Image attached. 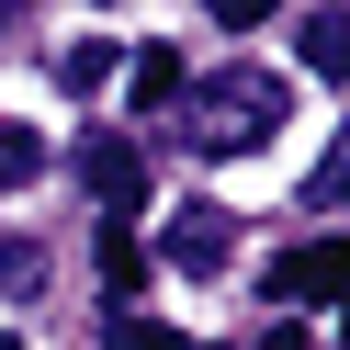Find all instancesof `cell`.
<instances>
[{"label": "cell", "mask_w": 350, "mask_h": 350, "mask_svg": "<svg viewBox=\"0 0 350 350\" xmlns=\"http://www.w3.org/2000/svg\"><path fill=\"white\" fill-rule=\"evenodd\" d=\"M181 113H192V147H204V159H237V147L282 136V79L271 68H215V79L181 91Z\"/></svg>", "instance_id": "cell-1"}, {"label": "cell", "mask_w": 350, "mask_h": 350, "mask_svg": "<svg viewBox=\"0 0 350 350\" xmlns=\"http://www.w3.org/2000/svg\"><path fill=\"white\" fill-rule=\"evenodd\" d=\"M159 260H170V271H192V282L226 271V260H237V215H226V204H181V215H170V237H159Z\"/></svg>", "instance_id": "cell-2"}, {"label": "cell", "mask_w": 350, "mask_h": 350, "mask_svg": "<svg viewBox=\"0 0 350 350\" xmlns=\"http://www.w3.org/2000/svg\"><path fill=\"white\" fill-rule=\"evenodd\" d=\"M79 181H91L102 215H136V204H147V159H136V136H91V147H79Z\"/></svg>", "instance_id": "cell-3"}, {"label": "cell", "mask_w": 350, "mask_h": 350, "mask_svg": "<svg viewBox=\"0 0 350 350\" xmlns=\"http://www.w3.org/2000/svg\"><path fill=\"white\" fill-rule=\"evenodd\" d=\"M271 294H282V305H327V294H350V249H339V237L282 249V260H271Z\"/></svg>", "instance_id": "cell-4"}, {"label": "cell", "mask_w": 350, "mask_h": 350, "mask_svg": "<svg viewBox=\"0 0 350 350\" xmlns=\"http://www.w3.org/2000/svg\"><path fill=\"white\" fill-rule=\"evenodd\" d=\"M294 46H305V68H317V79H350V12H305Z\"/></svg>", "instance_id": "cell-5"}, {"label": "cell", "mask_w": 350, "mask_h": 350, "mask_svg": "<svg viewBox=\"0 0 350 350\" xmlns=\"http://www.w3.org/2000/svg\"><path fill=\"white\" fill-rule=\"evenodd\" d=\"M23 181H46V136L23 113H0V192H23Z\"/></svg>", "instance_id": "cell-6"}, {"label": "cell", "mask_w": 350, "mask_h": 350, "mask_svg": "<svg viewBox=\"0 0 350 350\" xmlns=\"http://www.w3.org/2000/svg\"><path fill=\"white\" fill-rule=\"evenodd\" d=\"M124 91H136V113H159V102H181L192 79H181V57H170V46H147L136 68H124Z\"/></svg>", "instance_id": "cell-7"}, {"label": "cell", "mask_w": 350, "mask_h": 350, "mask_svg": "<svg viewBox=\"0 0 350 350\" xmlns=\"http://www.w3.org/2000/svg\"><path fill=\"white\" fill-rule=\"evenodd\" d=\"M0 294H12V305L46 294V249H34V237H12V249H0Z\"/></svg>", "instance_id": "cell-8"}, {"label": "cell", "mask_w": 350, "mask_h": 350, "mask_svg": "<svg viewBox=\"0 0 350 350\" xmlns=\"http://www.w3.org/2000/svg\"><path fill=\"white\" fill-rule=\"evenodd\" d=\"M136 271H147V249H136V226H102V282H113V294H136Z\"/></svg>", "instance_id": "cell-9"}, {"label": "cell", "mask_w": 350, "mask_h": 350, "mask_svg": "<svg viewBox=\"0 0 350 350\" xmlns=\"http://www.w3.org/2000/svg\"><path fill=\"white\" fill-rule=\"evenodd\" d=\"M57 79H68V91H102V79H113V46H102V34H79V46L57 57Z\"/></svg>", "instance_id": "cell-10"}, {"label": "cell", "mask_w": 350, "mask_h": 350, "mask_svg": "<svg viewBox=\"0 0 350 350\" xmlns=\"http://www.w3.org/2000/svg\"><path fill=\"white\" fill-rule=\"evenodd\" d=\"M102 339H113V350H181L159 317H136V305H113V317H102Z\"/></svg>", "instance_id": "cell-11"}, {"label": "cell", "mask_w": 350, "mask_h": 350, "mask_svg": "<svg viewBox=\"0 0 350 350\" xmlns=\"http://www.w3.org/2000/svg\"><path fill=\"white\" fill-rule=\"evenodd\" d=\"M305 204H317V215H350V136L327 147V170H317V181H305Z\"/></svg>", "instance_id": "cell-12"}, {"label": "cell", "mask_w": 350, "mask_h": 350, "mask_svg": "<svg viewBox=\"0 0 350 350\" xmlns=\"http://www.w3.org/2000/svg\"><path fill=\"white\" fill-rule=\"evenodd\" d=\"M204 12H215V23H237V34H249L260 12H271V0H204Z\"/></svg>", "instance_id": "cell-13"}]
</instances>
